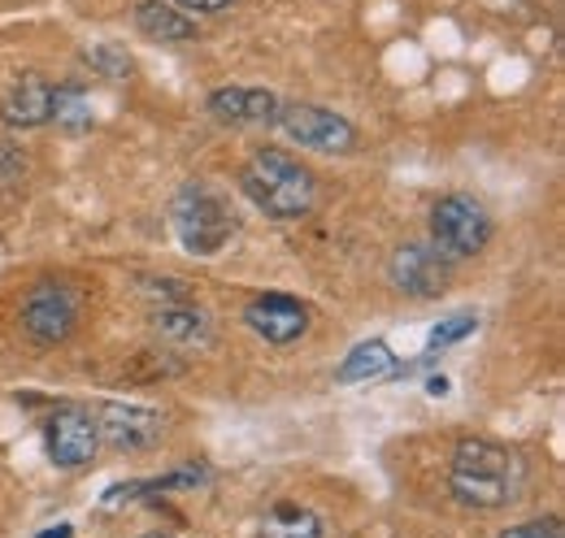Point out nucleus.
<instances>
[{
    "label": "nucleus",
    "mask_w": 565,
    "mask_h": 538,
    "mask_svg": "<svg viewBox=\"0 0 565 538\" xmlns=\"http://www.w3.org/2000/svg\"><path fill=\"white\" fill-rule=\"evenodd\" d=\"M92 421H96V434H100L109 448H118V452H143V448H152V443L161 439V430H166V417H161L157 408L118 404V400L96 404Z\"/></svg>",
    "instance_id": "nucleus-8"
},
{
    "label": "nucleus",
    "mask_w": 565,
    "mask_h": 538,
    "mask_svg": "<svg viewBox=\"0 0 565 538\" xmlns=\"http://www.w3.org/2000/svg\"><path fill=\"white\" fill-rule=\"evenodd\" d=\"M53 118V83L40 74H22L0 100V122L13 131H35Z\"/></svg>",
    "instance_id": "nucleus-12"
},
{
    "label": "nucleus",
    "mask_w": 565,
    "mask_h": 538,
    "mask_svg": "<svg viewBox=\"0 0 565 538\" xmlns=\"http://www.w3.org/2000/svg\"><path fill=\"white\" fill-rule=\"evenodd\" d=\"M522 486H526V465L513 448L495 439H461L452 448L448 491L466 508H504L522 495Z\"/></svg>",
    "instance_id": "nucleus-1"
},
{
    "label": "nucleus",
    "mask_w": 565,
    "mask_h": 538,
    "mask_svg": "<svg viewBox=\"0 0 565 538\" xmlns=\"http://www.w3.org/2000/svg\"><path fill=\"white\" fill-rule=\"evenodd\" d=\"M426 391H430V396H448V383H444V378H430Z\"/></svg>",
    "instance_id": "nucleus-22"
},
{
    "label": "nucleus",
    "mask_w": 565,
    "mask_h": 538,
    "mask_svg": "<svg viewBox=\"0 0 565 538\" xmlns=\"http://www.w3.org/2000/svg\"><path fill=\"white\" fill-rule=\"evenodd\" d=\"M140 538H170V535H140Z\"/></svg>",
    "instance_id": "nucleus-24"
},
{
    "label": "nucleus",
    "mask_w": 565,
    "mask_h": 538,
    "mask_svg": "<svg viewBox=\"0 0 565 538\" xmlns=\"http://www.w3.org/2000/svg\"><path fill=\"white\" fill-rule=\"evenodd\" d=\"M244 322H248V331H257L266 343L287 347V343H296L309 331V304H300L296 295H282V291H266V295L248 300Z\"/></svg>",
    "instance_id": "nucleus-10"
},
{
    "label": "nucleus",
    "mask_w": 565,
    "mask_h": 538,
    "mask_svg": "<svg viewBox=\"0 0 565 538\" xmlns=\"http://www.w3.org/2000/svg\"><path fill=\"white\" fill-rule=\"evenodd\" d=\"M66 134H83L92 131V96L78 87V83H62L53 87V118Z\"/></svg>",
    "instance_id": "nucleus-15"
},
{
    "label": "nucleus",
    "mask_w": 565,
    "mask_h": 538,
    "mask_svg": "<svg viewBox=\"0 0 565 538\" xmlns=\"http://www.w3.org/2000/svg\"><path fill=\"white\" fill-rule=\"evenodd\" d=\"M83 62L92 69H100V74H109V78H131V69H136V57H131L122 44H114V40L92 44V49L83 53Z\"/></svg>",
    "instance_id": "nucleus-18"
},
{
    "label": "nucleus",
    "mask_w": 565,
    "mask_h": 538,
    "mask_svg": "<svg viewBox=\"0 0 565 538\" xmlns=\"http://www.w3.org/2000/svg\"><path fill=\"white\" fill-rule=\"evenodd\" d=\"M78 318H83L78 291H74L71 282H57V278L35 282L26 291V300H22V313H18L22 335L31 338V343H44V347L66 343L74 335V326H78Z\"/></svg>",
    "instance_id": "nucleus-5"
},
{
    "label": "nucleus",
    "mask_w": 565,
    "mask_h": 538,
    "mask_svg": "<svg viewBox=\"0 0 565 538\" xmlns=\"http://www.w3.org/2000/svg\"><path fill=\"white\" fill-rule=\"evenodd\" d=\"M40 538H71V526H57V530H44Z\"/></svg>",
    "instance_id": "nucleus-23"
},
{
    "label": "nucleus",
    "mask_w": 565,
    "mask_h": 538,
    "mask_svg": "<svg viewBox=\"0 0 565 538\" xmlns=\"http://www.w3.org/2000/svg\"><path fill=\"white\" fill-rule=\"evenodd\" d=\"M157 331L170 343H205L210 338V318L201 309H174V304H161L157 309Z\"/></svg>",
    "instance_id": "nucleus-17"
},
{
    "label": "nucleus",
    "mask_w": 565,
    "mask_h": 538,
    "mask_svg": "<svg viewBox=\"0 0 565 538\" xmlns=\"http://www.w3.org/2000/svg\"><path fill=\"white\" fill-rule=\"evenodd\" d=\"M262 538H322V521H318V513H309L300 504H279L266 513Z\"/></svg>",
    "instance_id": "nucleus-16"
},
{
    "label": "nucleus",
    "mask_w": 565,
    "mask_h": 538,
    "mask_svg": "<svg viewBox=\"0 0 565 538\" xmlns=\"http://www.w3.org/2000/svg\"><path fill=\"white\" fill-rule=\"evenodd\" d=\"M239 192L275 222H300L318 204V179L282 148H257L239 165Z\"/></svg>",
    "instance_id": "nucleus-2"
},
{
    "label": "nucleus",
    "mask_w": 565,
    "mask_h": 538,
    "mask_svg": "<svg viewBox=\"0 0 565 538\" xmlns=\"http://www.w3.org/2000/svg\"><path fill=\"white\" fill-rule=\"evenodd\" d=\"M279 127L300 148H313V152H353L356 148V127L349 118H340L335 109H322V105H309V100H291L279 105Z\"/></svg>",
    "instance_id": "nucleus-6"
},
{
    "label": "nucleus",
    "mask_w": 565,
    "mask_h": 538,
    "mask_svg": "<svg viewBox=\"0 0 565 538\" xmlns=\"http://www.w3.org/2000/svg\"><path fill=\"white\" fill-rule=\"evenodd\" d=\"M174 9H183V13H192V18H210V13H226V9H235L239 0H170Z\"/></svg>",
    "instance_id": "nucleus-21"
},
{
    "label": "nucleus",
    "mask_w": 565,
    "mask_h": 538,
    "mask_svg": "<svg viewBox=\"0 0 565 538\" xmlns=\"http://www.w3.org/2000/svg\"><path fill=\"white\" fill-rule=\"evenodd\" d=\"M383 374H392V347L383 338H365V343H356L353 352L340 361L335 383L353 387V383H370V378H383Z\"/></svg>",
    "instance_id": "nucleus-14"
},
{
    "label": "nucleus",
    "mask_w": 565,
    "mask_h": 538,
    "mask_svg": "<svg viewBox=\"0 0 565 538\" xmlns=\"http://www.w3.org/2000/svg\"><path fill=\"white\" fill-rule=\"evenodd\" d=\"M387 278L409 300H435L452 282V257H444L435 244H401L387 261Z\"/></svg>",
    "instance_id": "nucleus-7"
},
{
    "label": "nucleus",
    "mask_w": 565,
    "mask_h": 538,
    "mask_svg": "<svg viewBox=\"0 0 565 538\" xmlns=\"http://www.w3.org/2000/svg\"><path fill=\"white\" fill-rule=\"evenodd\" d=\"M136 26H140L143 40H157V44H192V40H201L196 18L174 9V4H161V0H140L136 4Z\"/></svg>",
    "instance_id": "nucleus-13"
},
{
    "label": "nucleus",
    "mask_w": 565,
    "mask_h": 538,
    "mask_svg": "<svg viewBox=\"0 0 565 538\" xmlns=\"http://www.w3.org/2000/svg\"><path fill=\"white\" fill-rule=\"evenodd\" d=\"M500 538H565V535H562V521H557V517H548V521H526V526H513V530H504Z\"/></svg>",
    "instance_id": "nucleus-20"
},
{
    "label": "nucleus",
    "mask_w": 565,
    "mask_h": 538,
    "mask_svg": "<svg viewBox=\"0 0 565 538\" xmlns=\"http://www.w3.org/2000/svg\"><path fill=\"white\" fill-rule=\"evenodd\" d=\"M479 331V318L475 313H452V318H444L435 331H430V338H426V352L435 356V352H448L452 343H461V338H470Z\"/></svg>",
    "instance_id": "nucleus-19"
},
{
    "label": "nucleus",
    "mask_w": 565,
    "mask_h": 538,
    "mask_svg": "<svg viewBox=\"0 0 565 538\" xmlns=\"http://www.w3.org/2000/svg\"><path fill=\"white\" fill-rule=\"evenodd\" d=\"M44 448H49V461L57 470H83V465H92V456L100 448V434H96L92 412H83V408H57V412H49V421H44Z\"/></svg>",
    "instance_id": "nucleus-9"
},
{
    "label": "nucleus",
    "mask_w": 565,
    "mask_h": 538,
    "mask_svg": "<svg viewBox=\"0 0 565 538\" xmlns=\"http://www.w3.org/2000/svg\"><path fill=\"white\" fill-rule=\"evenodd\" d=\"M170 226L192 257H217L235 235V213L213 187L188 183L170 204Z\"/></svg>",
    "instance_id": "nucleus-3"
},
{
    "label": "nucleus",
    "mask_w": 565,
    "mask_h": 538,
    "mask_svg": "<svg viewBox=\"0 0 565 538\" xmlns=\"http://www.w3.org/2000/svg\"><path fill=\"white\" fill-rule=\"evenodd\" d=\"M430 244L452 261L479 257L492 244V213L466 192H448L430 208Z\"/></svg>",
    "instance_id": "nucleus-4"
},
{
    "label": "nucleus",
    "mask_w": 565,
    "mask_h": 538,
    "mask_svg": "<svg viewBox=\"0 0 565 538\" xmlns=\"http://www.w3.org/2000/svg\"><path fill=\"white\" fill-rule=\"evenodd\" d=\"M210 114L226 127H275L279 96L266 87H217L210 96Z\"/></svg>",
    "instance_id": "nucleus-11"
}]
</instances>
